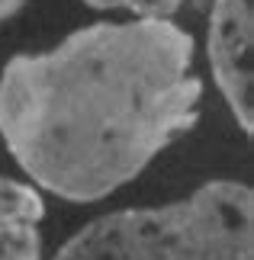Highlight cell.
Instances as JSON below:
<instances>
[{"label":"cell","instance_id":"5b68a950","mask_svg":"<svg viewBox=\"0 0 254 260\" xmlns=\"http://www.w3.org/2000/svg\"><path fill=\"white\" fill-rule=\"evenodd\" d=\"M90 10H100V13H129V16H174L187 0H80Z\"/></svg>","mask_w":254,"mask_h":260},{"label":"cell","instance_id":"6da1fadb","mask_svg":"<svg viewBox=\"0 0 254 260\" xmlns=\"http://www.w3.org/2000/svg\"><path fill=\"white\" fill-rule=\"evenodd\" d=\"M196 39L171 16L90 23L0 68V138L39 193L87 206L200 122Z\"/></svg>","mask_w":254,"mask_h":260},{"label":"cell","instance_id":"277c9868","mask_svg":"<svg viewBox=\"0 0 254 260\" xmlns=\"http://www.w3.org/2000/svg\"><path fill=\"white\" fill-rule=\"evenodd\" d=\"M42 193L0 174V260H42Z\"/></svg>","mask_w":254,"mask_h":260},{"label":"cell","instance_id":"3957f363","mask_svg":"<svg viewBox=\"0 0 254 260\" xmlns=\"http://www.w3.org/2000/svg\"><path fill=\"white\" fill-rule=\"evenodd\" d=\"M206 55L216 90L248 138L254 135V0H212Z\"/></svg>","mask_w":254,"mask_h":260},{"label":"cell","instance_id":"8992f818","mask_svg":"<svg viewBox=\"0 0 254 260\" xmlns=\"http://www.w3.org/2000/svg\"><path fill=\"white\" fill-rule=\"evenodd\" d=\"M29 0H0V23H7V19H13L19 10H23Z\"/></svg>","mask_w":254,"mask_h":260},{"label":"cell","instance_id":"7a4b0ae2","mask_svg":"<svg viewBox=\"0 0 254 260\" xmlns=\"http://www.w3.org/2000/svg\"><path fill=\"white\" fill-rule=\"evenodd\" d=\"M52 260H254V189L219 177L167 206L116 209Z\"/></svg>","mask_w":254,"mask_h":260}]
</instances>
